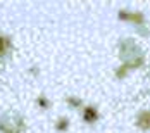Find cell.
<instances>
[{
  "label": "cell",
  "instance_id": "7",
  "mask_svg": "<svg viewBox=\"0 0 150 133\" xmlns=\"http://www.w3.org/2000/svg\"><path fill=\"white\" fill-rule=\"evenodd\" d=\"M69 128V119L67 118H60L57 123H55V130L57 132H66Z\"/></svg>",
  "mask_w": 150,
  "mask_h": 133
},
{
  "label": "cell",
  "instance_id": "3",
  "mask_svg": "<svg viewBox=\"0 0 150 133\" xmlns=\"http://www.w3.org/2000/svg\"><path fill=\"white\" fill-rule=\"evenodd\" d=\"M119 19L121 21H131L135 24H143L145 23V16L142 12H129V11H119Z\"/></svg>",
  "mask_w": 150,
  "mask_h": 133
},
{
  "label": "cell",
  "instance_id": "8",
  "mask_svg": "<svg viewBox=\"0 0 150 133\" xmlns=\"http://www.w3.org/2000/svg\"><path fill=\"white\" fill-rule=\"evenodd\" d=\"M66 102L69 104V105H71V107H81V99H78V97H67V99H66Z\"/></svg>",
  "mask_w": 150,
  "mask_h": 133
},
{
  "label": "cell",
  "instance_id": "4",
  "mask_svg": "<svg viewBox=\"0 0 150 133\" xmlns=\"http://www.w3.org/2000/svg\"><path fill=\"white\" fill-rule=\"evenodd\" d=\"M136 126L140 128V130H143V132H147L150 126V114L149 111H142L138 116H136Z\"/></svg>",
  "mask_w": 150,
  "mask_h": 133
},
{
  "label": "cell",
  "instance_id": "6",
  "mask_svg": "<svg viewBox=\"0 0 150 133\" xmlns=\"http://www.w3.org/2000/svg\"><path fill=\"white\" fill-rule=\"evenodd\" d=\"M11 48H12V42H11V38L0 35V57L4 59V55H7V54L11 52Z\"/></svg>",
  "mask_w": 150,
  "mask_h": 133
},
{
  "label": "cell",
  "instance_id": "10",
  "mask_svg": "<svg viewBox=\"0 0 150 133\" xmlns=\"http://www.w3.org/2000/svg\"><path fill=\"white\" fill-rule=\"evenodd\" d=\"M36 102H38V105H42V107H45V109L48 107V105H50L47 97H38V100H36Z\"/></svg>",
  "mask_w": 150,
  "mask_h": 133
},
{
  "label": "cell",
  "instance_id": "1",
  "mask_svg": "<svg viewBox=\"0 0 150 133\" xmlns=\"http://www.w3.org/2000/svg\"><path fill=\"white\" fill-rule=\"evenodd\" d=\"M119 59L126 69H136L145 64V54L133 38H124L119 43Z\"/></svg>",
  "mask_w": 150,
  "mask_h": 133
},
{
  "label": "cell",
  "instance_id": "9",
  "mask_svg": "<svg viewBox=\"0 0 150 133\" xmlns=\"http://www.w3.org/2000/svg\"><path fill=\"white\" fill-rule=\"evenodd\" d=\"M126 73H128V69H126L124 66H119V68L116 69V76H117V78H122V76H126Z\"/></svg>",
  "mask_w": 150,
  "mask_h": 133
},
{
  "label": "cell",
  "instance_id": "11",
  "mask_svg": "<svg viewBox=\"0 0 150 133\" xmlns=\"http://www.w3.org/2000/svg\"><path fill=\"white\" fill-rule=\"evenodd\" d=\"M2 68H4V59L0 57V69H2Z\"/></svg>",
  "mask_w": 150,
  "mask_h": 133
},
{
  "label": "cell",
  "instance_id": "2",
  "mask_svg": "<svg viewBox=\"0 0 150 133\" xmlns=\"http://www.w3.org/2000/svg\"><path fill=\"white\" fill-rule=\"evenodd\" d=\"M26 128V121L19 111H7L0 118V132L2 133H23Z\"/></svg>",
  "mask_w": 150,
  "mask_h": 133
},
{
  "label": "cell",
  "instance_id": "5",
  "mask_svg": "<svg viewBox=\"0 0 150 133\" xmlns=\"http://www.w3.org/2000/svg\"><path fill=\"white\" fill-rule=\"evenodd\" d=\"M83 119H85L86 123H95V121L98 119V111H97V107H95V105H86V107L83 109Z\"/></svg>",
  "mask_w": 150,
  "mask_h": 133
}]
</instances>
